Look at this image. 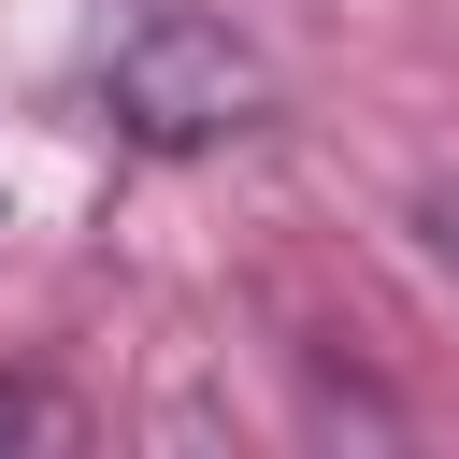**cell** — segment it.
<instances>
[{
  "instance_id": "2",
  "label": "cell",
  "mask_w": 459,
  "mask_h": 459,
  "mask_svg": "<svg viewBox=\"0 0 459 459\" xmlns=\"http://www.w3.org/2000/svg\"><path fill=\"white\" fill-rule=\"evenodd\" d=\"M416 244H430V273L459 287V186H430V201H416Z\"/></svg>"
},
{
  "instance_id": "1",
  "label": "cell",
  "mask_w": 459,
  "mask_h": 459,
  "mask_svg": "<svg viewBox=\"0 0 459 459\" xmlns=\"http://www.w3.org/2000/svg\"><path fill=\"white\" fill-rule=\"evenodd\" d=\"M86 86L143 158H215V143H244L273 115L258 43L230 14H201V0H100L86 14Z\"/></svg>"
},
{
  "instance_id": "3",
  "label": "cell",
  "mask_w": 459,
  "mask_h": 459,
  "mask_svg": "<svg viewBox=\"0 0 459 459\" xmlns=\"http://www.w3.org/2000/svg\"><path fill=\"white\" fill-rule=\"evenodd\" d=\"M29 416H43V387H0V430H29Z\"/></svg>"
}]
</instances>
